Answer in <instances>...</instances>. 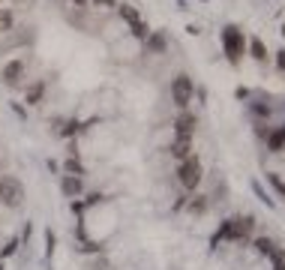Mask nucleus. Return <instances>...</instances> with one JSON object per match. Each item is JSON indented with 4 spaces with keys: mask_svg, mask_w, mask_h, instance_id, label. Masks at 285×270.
I'll list each match as a JSON object with an SVG mask.
<instances>
[{
    "mask_svg": "<svg viewBox=\"0 0 285 270\" xmlns=\"http://www.w3.org/2000/svg\"><path fill=\"white\" fill-rule=\"evenodd\" d=\"M60 189H63V195H78L81 192V177H72V174H66L63 180H60Z\"/></svg>",
    "mask_w": 285,
    "mask_h": 270,
    "instance_id": "9d476101",
    "label": "nucleus"
},
{
    "mask_svg": "<svg viewBox=\"0 0 285 270\" xmlns=\"http://www.w3.org/2000/svg\"><path fill=\"white\" fill-rule=\"evenodd\" d=\"M12 24V15L9 12H0V27H9Z\"/></svg>",
    "mask_w": 285,
    "mask_h": 270,
    "instance_id": "6ab92c4d",
    "label": "nucleus"
},
{
    "mask_svg": "<svg viewBox=\"0 0 285 270\" xmlns=\"http://www.w3.org/2000/svg\"><path fill=\"white\" fill-rule=\"evenodd\" d=\"M192 93H195V87H192V78L189 75H177L171 81V99H174V105L186 108L192 102Z\"/></svg>",
    "mask_w": 285,
    "mask_h": 270,
    "instance_id": "39448f33",
    "label": "nucleus"
},
{
    "mask_svg": "<svg viewBox=\"0 0 285 270\" xmlns=\"http://www.w3.org/2000/svg\"><path fill=\"white\" fill-rule=\"evenodd\" d=\"M168 150H171V156H177V159L183 162L186 156H192V141H183V138H177V141H174Z\"/></svg>",
    "mask_w": 285,
    "mask_h": 270,
    "instance_id": "1a4fd4ad",
    "label": "nucleus"
},
{
    "mask_svg": "<svg viewBox=\"0 0 285 270\" xmlns=\"http://www.w3.org/2000/svg\"><path fill=\"white\" fill-rule=\"evenodd\" d=\"M249 54H252L258 63H264V57H267V48H264V42H261V39H252V42H249Z\"/></svg>",
    "mask_w": 285,
    "mask_h": 270,
    "instance_id": "f8f14e48",
    "label": "nucleus"
},
{
    "mask_svg": "<svg viewBox=\"0 0 285 270\" xmlns=\"http://www.w3.org/2000/svg\"><path fill=\"white\" fill-rule=\"evenodd\" d=\"M42 90H45V81H36V84L27 90V102H30V105H36V102H39V96H42Z\"/></svg>",
    "mask_w": 285,
    "mask_h": 270,
    "instance_id": "ddd939ff",
    "label": "nucleus"
},
{
    "mask_svg": "<svg viewBox=\"0 0 285 270\" xmlns=\"http://www.w3.org/2000/svg\"><path fill=\"white\" fill-rule=\"evenodd\" d=\"M165 45H168V39H165V33H162V30H156V33H150V36L144 39V48H147L150 54H162V51H165Z\"/></svg>",
    "mask_w": 285,
    "mask_h": 270,
    "instance_id": "6e6552de",
    "label": "nucleus"
},
{
    "mask_svg": "<svg viewBox=\"0 0 285 270\" xmlns=\"http://www.w3.org/2000/svg\"><path fill=\"white\" fill-rule=\"evenodd\" d=\"M255 249H258L261 255H267V258H270V255H273V252L279 249V246H276V243H273L270 237H258V240H255Z\"/></svg>",
    "mask_w": 285,
    "mask_h": 270,
    "instance_id": "9b49d317",
    "label": "nucleus"
},
{
    "mask_svg": "<svg viewBox=\"0 0 285 270\" xmlns=\"http://www.w3.org/2000/svg\"><path fill=\"white\" fill-rule=\"evenodd\" d=\"M117 12H120V18L129 24V30H132V36H135V39H147V36H150V27H147V21H141V15L135 12V6L120 3V6H117Z\"/></svg>",
    "mask_w": 285,
    "mask_h": 270,
    "instance_id": "7ed1b4c3",
    "label": "nucleus"
},
{
    "mask_svg": "<svg viewBox=\"0 0 285 270\" xmlns=\"http://www.w3.org/2000/svg\"><path fill=\"white\" fill-rule=\"evenodd\" d=\"M204 210H207V198L204 195H195L189 201V213H204Z\"/></svg>",
    "mask_w": 285,
    "mask_h": 270,
    "instance_id": "4468645a",
    "label": "nucleus"
},
{
    "mask_svg": "<svg viewBox=\"0 0 285 270\" xmlns=\"http://www.w3.org/2000/svg\"><path fill=\"white\" fill-rule=\"evenodd\" d=\"M75 132H78V123H75V120H69V123H66V129H63L60 135H66V138H69V135H75Z\"/></svg>",
    "mask_w": 285,
    "mask_h": 270,
    "instance_id": "a211bd4d",
    "label": "nucleus"
},
{
    "mask_svg": "<svg viewBox=\"0 0 285 270\" xmlns=\"http://www.w3.org/2000/svg\"><path fill=\"white\" fill-rule=\"evenodd\" d=\"M66 171H69V174H75V177H81V174H84V165H81L78 159H72V156H69V159H66Z\"/></svg>",
    "mask_w": 285,
    "mask_h": 270,
    "instance_id": "2eb2a0df",
    "label": "nucleus"
},
{
    "mask_svg": "<svg viewBox=\"0 0 285 270\" xmlns=\"http://www.w3.org/2000/svg\"><path fill=\"white\" fill-rule=\"evenodd\" d=\"M0 201L6 204V207H18L21 201H24V189H21V183H18V177H0Z\"/></svg>",
    "mask_w": 285,
    "mask_h": 270,
    "instance_id": "20e7f679",
    "label": "nucleus"
},
{
    "mask_svg": "<svg viewBox=\"0 0 285 270\" xmlns=\"http://www.w3.org/2000/svg\"><path fill=\"white\" fill-rule=\"evenodd\" d=\"M222 48H225L228 63L237 66L240 57H243V51H246V39H243V30H240L237 24H228V27L222 30Z\"/></svg>",
    "mask_w": 285,
    "mask_h": 270,
    "instance_id": "f257e3e1",
    "label": "nucleus"
},
{
    "mask_svg": "<svg viewBox=\"0 0 285 270\" xmlns=\"http://www.w3.org/2000/svg\"><path fill=\"white\" fill-rule=\"evenodd\" d=\"M21 75H24V60H9V63L3 66V72H0V78H3L6 84H18Z\"/></svg>",
    "mask_w": 285,
    "mask_h": 270,
    "instance_id": "0eeeda50",
    "label": "nucleus"
},
{
    "mask_svg": "<svg viewBox=\"0 0 285 270\" xmlns=\"http://www.w3.org/2000/svg\"><path fill=\"white\" fill-rule=\"evenodd\" d=\"M276 66L285 72V51H279V54H276Z\"/></svg>",
    "mask_w": 285,
    "mask_h": 270,
    "instance_id": "aec40b11",
    "label": "nucleus"
},
{
    "mask_svg": "<svg viewBox=\"0 0 285 270\" xmlns=\"http://www.w3.org/2000/svg\"><path fill=\"white\" fill-rule=\"evenodd\" d=\"M15 249H18V240H9V243L3 246V252H0V258H9V255H12Z\"/></svg>",
    "mask_w": 285,
    "mask_h": 270,
    "instance_id": "f3484780",
    "label": "nucleus"
},
{
    "mask_svg": "<svg viewBox=\"0 0 285 270\" xmlns=\"http://www.w3.org/2000/svg\"><path fill=\"white\" fill-rule=\"evenodd\" d=\"M96 6H117V0H93Z\"/></svg>",
    "mask_w": 285,
    "mask_h": 270,
    "instance_id": "412c9836",
    "label": "nucleus"
},
{
    "mask_svg": "<svg viewBox=\"0 0 285 270\" xmlns=\"http://www.w3.org/2000/svg\"><path fill=\"white\" fill-rule=\"evenodd\" d=\"M267 180H270V183L276 186V192H279V195H282V198H285V183H282V180H279L276 174H267Z\"/></svg>",
    "mask_w": 285,
    "mask_h": 270,
    "instance_id": "dca6fc26",
    "label": "nucleus"
},
{
    "mask_svg": "<svg viewBox=\"0 0 285 270\" xmlns=\"http://www.w3.org/2000/svg\"><path fill=\"white\" fill-rule=\"evenodd\" d=\"M177 180H180V186L183 189H198V183H201V159L198 156H186L183 162H180V168H177Z\"/></svg>",
    "mask_w": 285,
    "mask_h": 270,
    "instance_id": "f03ea898",
    "label": "nucleus"
},
{
    "mask_svg": "<svg viewBox=\"0 0 285 270\" xmlns=\"http://www.w3.org/2000/svg\"><path fill=\"white\" fill-rule=\"evenodd\" d=\"M72 3H75V6H78V9H84V6H87V3H90V0H72Z\"/></svg>",
    "mask_w": 285,
    "mask_h": 270,
    "instance_id": "4be33fe9",
    "label": "nucleus"
},
{
    "mask_svg": "<svg viewBox=\"0 0 285 270\" xmlns=\"http://www.w3.org/2000/svg\"><path fill=\"white\" fill-rule=\"evenodd\" d=\"M174 132H177V138H183V141H192V135H195V114L183 111V114L174 120Z\"/></svg>",
    "mask_w": 285,
    "mask_h": 270,
    "instance_id": "423d86ee",
    "label": "nucleus"
}]
</instances>
